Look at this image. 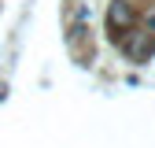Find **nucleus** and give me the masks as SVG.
<instances>
[{"mask_svg":"<svg viewBox=\"0 0 155 148\" xmlns=\"http://www.w3.org/2000/svg\"><path fill=\"white\" fill-rule=\"evenodd\" d=\"M148 26H151V30H155V11H151V15H148Z\"/></svg>","mask_w":155,"mask_h":148,"instance_id":"7ed1b4c3","label":"nucleus"},{"mask_svg":"<svg viewBox=\"0 0 155 148\" xmlns=\"http://www.w3.org/2000/svg\"><path fill=\"white\" fill-rule=\"evenodd\" d=\"M129 52L137 56V59H148V56H151V41H148V37H133V41H129Z\"/></svg>","mask_w":155,"mask_h":148,"instance_id":"f03ea898","label":"nucleus"},{"mask_svg":"<svg viewBox=\"0 0 155 148\" xmlns=\"http://www.w3.org/2000/svg\"><path fill=\"white\" fill-rule=\"evenodd\" d=\"M111 26H114V30H129V26H133V11H129L126 4H118V0L111 4Z\"/></svg>","mask_w":155,"mask_h":148,"instance_id":"f257e3e1","label":"nucleus"}]
</instances>
